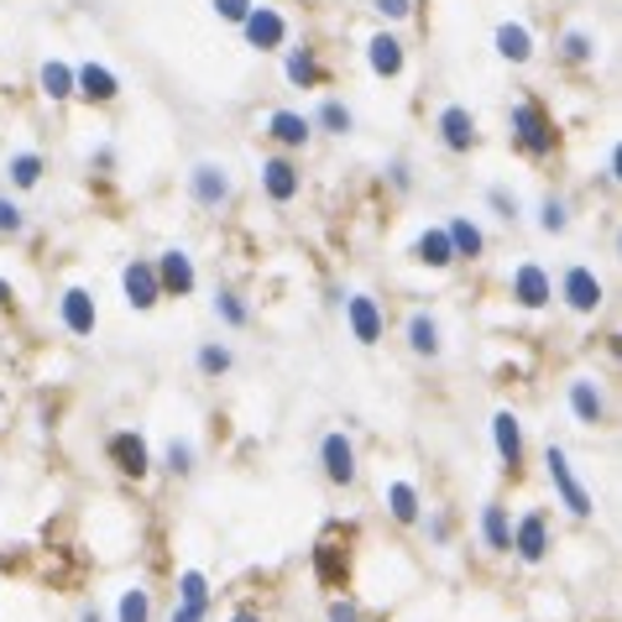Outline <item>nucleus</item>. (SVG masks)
<instances>
[{"label":"nucleus","instance_id":"7c9ffc66","mask_svg":"<svg viewBox=\"0 0 622 622\" xmlns=\"http://www.w3.org/2000/svg\"><path fill=\"white\" fill-rule=\"evenodd\" d=\"M116 618H120V622H152V597H146L142 586H131V591H120Z\"/></svg>","mask_w":622,"mask_h":622},{"label":"nucleus","instance_id":"ea45409f","mask_svg":"<svg viewBox=\"0 0 622 622\" xmlns=\"http://www.w3.org/2000/svg\"><path fill=\"white\" fill-rule=\"evenodd\" d=\"M372 11L387 16V22H403L408 11H413V0H372Z\"/></svg>","mask_w":622,"mask_h":622},{"label":"nucleus","instance_id":"ddd939ff","mask_svg":"<svg viewBox=\"0 0 622 622\" xmlns=\"http://www.w3.org/2000/svg\"><path fill=\"white\" fill-rule=\"evenodd\" d=\"M73 95H84L90 105H110L120 95V79L105 63H84V69H73Z\"/></svg>","mask_w":622,"mask_h":622},{"label":"nucleus","instance_id":"aec40b11","mask_svg":"<svg viewBox=\"0 0 622 622\" xmlns=\"http://www.w3.org/2000/svg\"><path fill=\"white\" fill-rule=\"evenodd\" d=\"M267 131H272L278 146H304L314 137L309 116H298V110H272V116H267Z\"/></svg>","mask_w":622,"mask_h":622},{"label":"nucleus","instance_id":"5701e85b","mask_svg":"<svg viewBox=\"0 0 622 622\" xmlns=\"http://www.w3.org/2000/svg\"><path fill=\"white\" fill-rule=\"evenodd\" d=\"M481 539H486V550H513V524H507L503 503L481 507Z\"/></svg>","mask_w":622,"mask_h":622},{"label":"nucleus","instance_id":"20e7f679","mask_svg":"<svg viewBox=\"0 0 622 622\" xmlns=\"http://www.w3.org/2000/svg\"><path fill=\"white\" fill-rule=\"evenodd\" d=\"M240 32H246V43H251V48L272 52V48H283V43H287V16H283V11H272V5H251V11H246V22H240Z\"/></svg>","mask_w":622,"mask_h":622},{"label":"nucleus","instance_id":"9d476101","mask_svg":"<svg viewBox=\"0 0 622 622\" xmlns=\"http://www.w3.org/2000/svg\"><path fill=\"white\" fill-rule=\"evenodd\" d=\"M345 319H351V336L361 340V345H377L383 340V309H377V298L372 293H351L345 298Z\"/></svg>","mask_w":622,"mask_h":622},{"label":"nucleus","instance_id":"bb28decb","mask_svg":"<svg viewBox=\"0 0 622 622\" xmlns=\"http://www.w3.org/2000/svg\"><path fill=\"white\" fill-rule=\"evenodd\" d=\"M283 73H287V84H293V90H314V84H319V63H314L309 48H287Z\"/></svg>","mask_w":622,"mask_h":622},{"label":"nucleus","instance_id":"a878e982","mask_svg":"<svg viewBox=\"0 0 622 622\" xmlns=\"http://www.w3.org/2000/svg\"><path fill=\"white\" fill-rule=\"evenodd\" d=\"M37 84H43V95L58 105V99H69L73 95V69L63 63V58H48L43 69H37Z\"/></svg>","mask_w":622,"mask_h":622},{"label":"nucleus","instance_id":"a19ab883","mask_svg":"<svg viewBox=\"0 0 622 622\" xmlns=\"http://www.w3.org/2000/svg\"><path fill=\"white\" fill-rule=\"evenodd\" d=\"M210 618V607H199V601H178L173 607V622H204Z\"/></svg>","mask_w":622,"mask_h":622},{"label":"nucleus","instance_id":"6e6552de","mask_svg":"<svg viewBox=\"0 0 622 622\" xmlns=\"http://www.w3.org/2000/svg\"><path fill=\"white\" fill-rule=\"evenodd\" d=\"M319 466H325V477L336 481V486H351V481H356V450H351V439L340 430L319 439Z\"/></svg>","mask_w":622,"mask_h":622},{"label":"nucleus","instance_id":"72a5a7b5","mask_svg":"<svg viewBox=\"0 0 622 622\" xmlns=\"http://www.w3.org/2000/svg\"><path fill=\"white\" fill-rule=\"evenodd\" d=\"M560 52H565L571 63H591V58H597V43H591L586 32H565V37H560Z\"/></svg>","mask_w":622,"mask_h":622},{"label":"nucleus","instance_id":"c03bdc74","mask_svg":"<svg viewBox=\"0 0 622 622\" xmlns=\"http://www.w3.org/2000/svg\"><path fill=\"white\" fill-rule=\"evenodd\" d=\"M11 298H16V287H11V283H5V278H0V309H5Z\"/></svg>","mask_w":622,"mask_h":622},{"label":"nucleus","instance_id":"f704fd0d","mask_svg":"<svg viewBox=\"0 0 622 622\" xmlns=\"http://www.w3.org/2000/svg\"><path fill=\"white\" fill-rule=\"evenodd\" d=\"M193 366H199L204 377H220V372H231V351H225V345H199Z\"/></svg>","mask_w":622,"mask_h":622},{"label":"nucleus","instance_id":"4be33fe9","mask_svg":"<svg viewBox=\"0 0 622 622\" xmlns=\"http://www.w3.org/2000/svg\"><path fill=\"white\" fill-rule=\"evenodd\" d=\"M413 257H419L424 267H450L455 251H450V236H445V225H430L424 236L413 240Z\"/></svg>","mask_w":622,"mask_h":622},{"label":"nucleus","instance_id":"f8f14e48","mask_svg":"<svg viewBox=\"0 0 622 622\" xmlns=\"http://www.w3.org/2000/svg\"><path fill=\"white\" fill-rule=\"evenodd\" d=\"M152 267H157V283H163V293H178V298H189L193 283H199V278H193V262H189V251H184V246L163 251V257H157Z\"/></svg>","mask_w":622,"mask_h":622},{"label":"nucleus","instance_id":"393cba45","mask_svg":"<svg viewBox=\"0 0 622 622\" xmlns=\"http://www.w3.org/2000/svg\"><path fill=\"white\" fill-rule=\"evenodd\" d=\"M445 236H450L455 262H460V257L471 262V257H481V246H486V236H481V231H477V225H471V220H466V215H455L450 225H445Z\"/></svg>","mask_w":622,"mask_h":622},{"label":"nucleus","instance_id":"1a4fd4ad","mask_svg":"<svg viewBox=\"0 0 622 622\" xmlns=\"http://www.w3.org/2000/svg\"><path fill=\"white\" fill-rule=\"evenodd\" d=\"M110 460H116V471L120 477H146L152 471V455H146V439L137 430H120V434H110Z\"/></svg>","mask_w":622,"mask_h":622},{"label":"nucleus","instance_id":"473e14b6","mask_svg":"<svg viewBox=\"0 0 622 622\" xmlns=\"http://www.w3.org/2000/svg\"><path fill=\"white\" fill-rule=\"evenodd\" d=\"M178 601H199V607H210V580H204V571L178 575Z\"/></svg>","mask_w":622,"mask_h":622},{"label":"nucleus","instance_id":"f257e3e1","mask_svg":"<svg viewBox=\"0 0 622 622\" xmlns=\"http://www.w3.org/2000/svg\"><path fill=\"white\" fill-rule=\"evenodd\" d=\"M507 126H513V142L524 146L528 157H550L554 152V120L544 116V105H533V99H518L513 110H507Z\"/></svg>","mask_w":622,"mask_h":622},{"label":"nucleus","instance_id":"c756f323","mask_svg":"<svg viewBox=\"0 0 622 622\" xmlns=\"http://www.w3.org/2000/svg\"><path fill=\"white\" fill-rule=\"evenodd\" d=\"M11 184H16V189H37V184H43V157H37V152H16V157H11Z\"/></svg>","mask_w":622,"mask_h":622},{"label":"nucleus","instance_id":"9b49d317","mask_svg":"<svg viewBox=\"0 0 622 622\" xmlns=\"http://www.w3.org/2000/svg\"><path fill=\"white\" fill-rule=\"evenodd\" d=\"M434 126H439V142L450 146V152H471L477 146V116L466 105H445Z\"/></svg>","mask_w":622,"mask_h":622},{"label":"nucleus","instance_id":"7ed1b4c3","mask_svg":"<svg viewBox=\"0 0 622 622\" xmlns=\"http://www.w3.org/2000/svg\"><path fill=\"white\" fill-rule=\"evenodd\" d=\"M189 199L199 210H220L231 199V168L225 163H193L189 168Z\"/></svg>","mask_w":622,"mask_h":622},{"label":"nucleus","instance_id":"4c0bfd02","mask_svg":"<svg viewBox=\"0 0 622 622\" xmlns=\"http://www.w3.org/2000/svg\"><path fill=\"white\" fill-rule=\"evenodd\" d=\"M210 5H215V16L220 22H246V11H251V5H257V0H210Z\"/></svg>","mask_w":622,"mask_h":622},{"label":"nucleus","instance_id":"cd10ccee","mask_svg":"<svg viewBox=\"0 0 622 622\" xmlns=\"http://www.w3.org/2000/svg\"><path fill=\"white\" fill-rule=\"evenodd\" d=\"M408 345H413V356H439V325H434L430 314H413L408 319Z\"/></svg>","mask_w":622,"mask_h":622},{"label":"nucleus","instance_id":"b1692460","mask_svg":"<svg viewBox=\"0 0 622 622\" xmlns=\"http://www.w3.org/2000/svg\"><path fill=\"white\" fill-rule=\"evenodd\" d=\"M571 413L580 419V424H601V413H607V403H601L597 383L575 377V383H571Z\"/></svg>","mask_w":622,"mask_h":622},{"label":"nucleus","instance_id":"2f4dec72","mask_svg":"<svg viewBox=\"0 0 622 622\" xmlns=\"http://www.w3.org/2000/svg\"><path fill=\"white\" fill-rule=\"evenodd\" d=\"M215 314H220V319H225V325H231V330H240V325L251 319V309L240 304V298H236V293H231V287H220V293H215Z\"/></svg>","mask_w":622,"mask_h":622},{"label":"nucleus","instance_id":"4468645a","mask_svg":"<svg viewBox=\"0 0 622 622\" xmlns=\"http://www.w3.org/2000/svg\"><path fill=\"white\" fill-rule=\"evenodd\" d=\"M513 550H518V560H528V565L544 560V550H550V524H544V513H524V524L513 528Z\"/></svg>","mask_w":622,"mask_h":622},{"label":"nucleus","instance_id":"2eb2a0df","mask_svg":"<svg viewBox=\"0 0 622 622\" xmlns=\"http://www.w3.org/2000/svg\"><path fill=\"white\" fill-rule=\"evenodd\" d=\"M403 43H398V37H392V32H377V37H372V43H366V69L377 73V79H398V73H403Z\"/></svg>","mask_w":622,"mask_h":622},{"label":"nucleus","instance_id":"79ce46f5","mask_svg":"<svg viewBox=\"0 0 622 622\" xmlns=\"http://www.w3.org/2000/svg\"><path fill=\"white\" fill-rule=\"evenodd\" d=\"M486 199H492V210H497V215H503V220H513V215H518V199H513V193H507V189H492V193H486Z\"/></svg>","mask_w":622,"mask_h":622},{"label":"nucleus","instance_id":"37998d69","mask_svg":"<svg viewBox=\"0 0 622 622\" xmlns=\"http://www.w3.org/2000/svg\"><path fill=\"white\" fill-rule=\"evenodd\" d=\"M330 622H361V612L351 601H330Z\"/></svg>","mask_w":622,"mask_h":622},{"label":"nucleus","instance_id":"423d86ee","mask_svg":"<svg viewBox=\"0 0 622 622\" xmlns=\"http://www.w3.org/2000/svg\"><path fill=\"white\" fill-rule=\"evenodd\" d=\"M120 287H126V304L131 309H157V298H163V283H157V267L152 262H126Z\"/></svg>","mask_w":622,"mask_h":622},{"label":"nucleus","instance_id":"dca6fc26","mask_svg":"<svg viewBox=\"0 0 622 622\" xmlns=\"http://www.w3.org/2000/svg\"><path fill=\"white\" fill-rule=\"evenodd\" d=\"M95 293L90 287H69L63 293V330L69 336H95Z\"/></svg>","mask_w":622,"mask_h":622},{"label":"nucleus","instance_id":"49530a36","mask_svg":"<svg viewBox=\"0 0 622 622\" xmlns=\"http://www.w3.org/2000/svg\"><path fill=\"white\" fill-rule=\"evenodd\" d=\"M79 622H99V612H84V618H79Z\"/></svg>","mask_w":622,"mask_h":622},{"label":"nucleus","instance_id":"0eeeda50","mask_svg":"<svg viewBox=\"0 0 622 622\" xmlns=\"http://www.w3.org/2000/svg\"><path fill=\"white\" fill-rule=\"evenodd\" d=\"M513 298L524 304V309H544L554 298V283H550V272L539 262H518L513 267Z\"/></svg>","mask_w":622,"mask_h":622},{"label":"nucleus","instance_id":"6ab92c4d","mask_svg":"<svg viewBox=\"0 0 622 622\" xmlns=\"http://www.w3.org/2000/svg\"><path fill=\"white\" fill-rule=\"evenodd\" d=\"M492 48H497V58H507V63H528V58H533V32H528L524 22H503L492 32Z\"/></svg>","mask_w":622,"mask_h":622},{"label":"nucleus","instance_id":"c85d7f7f","mask_svg":"<svg viewBox=\"0 0 622 622\" xmlns=\"http://www.w3.org/2000/svg\"><path fill=\"white\" fill-rule=\"evenodd\" d=\"M387 507H392L398 524H419V492H413L408 481H392V486H387Z\"/></svg>","mask_w":622,"mask_h":622},{"label":"nucleus","instance_id":"412c9836","mask_svg":"<svg viewBox=\"0 0 622 622\" xmlns=\"http://www.w3.org/2000/svg\"><path fill=\"white\" fill-rule=\"evenodd\" d=\"M314 131H330V137H351L356 131V116H351V105H340V99H319V110L309 116Z\"/></svg>","mask_w":622,"mask_h":622},{"label":"nucleus","instance_id":"a211bd4d","mask_svg":"<svg viewBox=\"0 0 622 622\" xmlns=\"http://www.w3.org/2000/svg\"><path fill=\"white\" fill-rule=\"evenodd\" d=\"M298 184H304V178H298V168H293L287 157H267L262 163V189L272 204H287V199L298 193Z\"/></svg>","mask_w":622,"mask_h":622},{"label":"nucleus","instance_id":"39448f33","mask_svg":"<svg viewBox=\"0 0 622 622\" xmlns=\"http://www.w3.org/2000/svg\"><path fill=\"white\" fill-rule=\"evenodd\" d=\"M560 298L571 304L575 314H597L601 309V278L591 267H565V278H560Z\"/></svg>","mask_w":622,"mask_h":622},{"label":"nucleus","instance_id":"a18cd8bd","mask_svg":"<svg viewBox=\"0 0 622 622\" xmlns=\"http://www.w3.org/2000/svg\"><path fill=\"white\" fill-rule=\"evenodd\" d=\"M231 622H262V618H257V612H236V618H231Z\"/></svg>","mask_w":622,"mask_h":622},{"label":"nucleus","instance_id":"58836bf2","mask_svg":"<svg viewBox=\"0 0 622 622\" xmlns=\"http://www.w3.org/2000/svg\"><path fill=\"white\" fill-rule=\"evenodd\" d=\"M168 471H178V477H189V471H193V445H184V439H173V445H168Z\"/></svg>","mask_w":622,"mask_h":622},{"label":"nucleus","instance_id":"f3484780","mask_svg":"<svg viewBox=\"0 0 622 622\" xmlns=\"http://www.w3.org/2000/svg\"><path fill=\"white\" fill-rule=\"evenodd\" d=\"M492 445H497V455H503L507 471H518L524 466V430H518V419L513 413H492Z\"/></svg>","mask_w":622,"mask_h":622},{"label":"nucleus","instance_id":"f03ea898","mask_svg":"<svg viewBox=\"0 0 622 622\" xmlns=\"http://www.w3.org/2000/svg\"><path fill=\"white\" fill-rule=\"evenodd\" d=\"M544 466H550V481H554V492H560V503L571 507L575 518H591V492L575 481L571 460H565V450H560V445H550V450H544Z\"/></svg>","mask_w":622,"mask_h":622},{"label":"nucleus","instance_id":"e433bc0d","mask_svg":"<svg viewBox=\"0 0 622 622\" xmlns=\"http://www.w3.org/2000/svg\"><path fill=\"white\" fill-rule=\"evenodd\" d=\"M22 225H26L22 204H16V199H5V193H0V236H16V231H22Z\"/></svg>","mask_w":622,"mask_h":622},{"label":"nucleus","instance_id":"c9c22d12","mask_svg":"<svg viewBox=\"0 0 622 622\" xmlns=\"http://www.w3.org/2000/svg\"><path fill=\"white\" fill-rule=\"evenodd\" d=\"M571 225V215H565V199H544V210H539V231L544 236H560Z\"/></svg>","mask_w":622,"mask_h":622}]
</instances>
